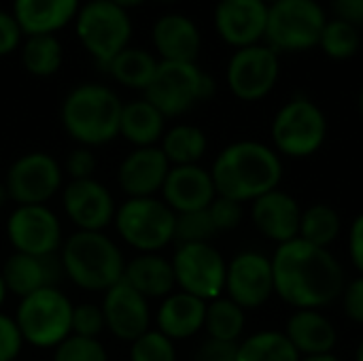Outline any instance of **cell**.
Here are the masks:
<instances>
[{"instance_id": "1", "label": "cell", "mask_w": 363, "mask_h": 361, "mask_svg": "<svg viewBox=\"0 0 363 361\" xmlns=\"http://www.w3.org/2000/svg\"><path fill=\"white\" fill-rule=\"evenodd\" d=\"M272 260L274 294L289 306L321 311L342 296L345 268L330 249L302 238L277 247Z\"/></svg>"}, {"instance_id": "2", "label": "cell", "mask_w": 363, "mask_h": 361, "mask_svg": "<svg viewBox=\"0 0 363 361\" xmlns=\"http://www.w3.org/2000/svg\"><path fill=\"white\" fill-rule=\"evenodd\" d=\"M217 196L251 204L264 194L279 189L283 181L281 155L259 140H236L219 151L211 166Z\"/></svg>"}, {"instance_id": "3", "label": "cell", "mask_w": 363, "mask_h": 361, "mask_svg": "<svg viewBox=\"0 0 363 361\" xmlns=\"http://www.w3.org/2000/svg\"><path fill=\"white\" fill-rule=\"evenodd\" d=\"M66 279L89 294H104L123 279L125 255L104 232L74 230L57 253Z\"/></svg>"}, {"instance_id": "4", "label": "cell", "mask_w": 363, "mask_h": 361, "mask_svg": "<svg viewBox=\"0 0 363 361\" xmlns=\"http://www.w3.org/2000/svg\"><path fill=\"white\" fill-rule=\"evenodd\" d=\"M123 102L100 83H83L68 91L62 102L60 119L66 134L81 147H102L119 136Z\"/></svg>"}, {"instance_id": "5", "label": "cell", "mask_w": 363, "mask_h": 361, "mask_svg": "<svg viewBox=\"0 0 363 361\" xmlns=\"http://www.w3.org/2000/svg\"><path fill=\"white\" fill-rule=\"evenodd\" d=\"M72 306L60 287H45L21 298L13 319L23 345L53 351L72 334Z\"/></svg>"}, {"instance_id": "6", "label": "cell", "mask_w": 363, "mask_h": 361, "mask_svg": "<svg viewBox=\"0 0 363 361\" xmlns=\"http://www.w3.org/2000/svg\"><path fill=\"white\" fill-rule=\"evenodd\" d=\"M119 240L136 253H162L174 243L177 213L160 198H125L113 219Z\"/></svg>"}, {"instance_id": "7", "label": "cell", "mask_w": 363, "mask_h": 361, "mask_svg": "<svg viewBox=\"0 0 363 361\" xmlns=\"http://www.w3.org/2000/svg\"><path fill=\"white\" fill-rule=\"evenodd\" d=\"M270 136L272 149L279 155L304 160L323 147L328 138V117L315 100L296 96L277 111Z\"/></svg>"}, {"instance_id": "8", "label": "cell", "mask_w": 363, "mask_h": 361, "mask_svg": "<svg viewBox=\"0 0 363 361\" xmlns=\"http://www.w3.org/2000/svg\"><path fill=\"white\" fill-rule=\"evenodd\" d=\"M328 13L319 0H277L268 6L264 43L281 53H304L319 45Z\"/></svg>"}, {"instance_id": "9", "label": "cell", "mask_w": 363, "mask_h": 361, "mask_svg": "<svg viewBox=\"0 0 363 361\" xmlns=\"http://www.w3.org/2000/svg\"><path fill=\"white\" fill-rule=\"evenodd\" d=\"M215 94V81L196 62H162L149 87L145 100H149L166 119L181 117L196 104L208 100Z\"/></svg>"}, {"instance_id": "10", "label": "cell", "mask_w": 363, "mask_h": 361, "mask_svg": "<svg viewBox=\"0 0 363 361\" xmlns=\"http://www.w3.org/2000/svg\"><path fill=\"white\" fill-rule=\"evenodd\" d=\"M77 36L87 53L106 68L108 62L128 47L132 21L125 9L108 0H89L77 13Z\"/></svg>"}, {"instance_id": "11", "label": "cell", "mask_w": 363, "mask_h": 361, "mask_svg": "<svg viewBox=\"0 0 363 361\" xmlns=\"http://www.w3.org/2000/svg\"><path fill=\"white\" fill-rule=\"evenodd\" d=\"M170 264L179 291L204 302L223 296L228 262L213 243H181L177 245Z\"/></svg>"}, {"instance_id": "12", "label": "cell", "mask_w": 363, "mask_h": 361, "mask_svg": "<svg viewBox=\"0 0 363 361\" xmlns=\"http://www.w3.org/2000/svg\"><path fill=\"white\" fill-rule=\"evenodd\" d=\"M2 183L9 191L11 204L15 206L49 204L57 194H62L64 168L53 155L45 151H30L13 160Z\"/></svg>"}, {"instance_id": "13", "label": "cell", "mask_w": 363, "mask_h": 361, "mask_svg": "<svg viewBox=\"0 0 363 361\" xmlns=\"http://www.w3.org/2000/svg\"><path fill=\"white\" fill-rule=\"evenodd\" d=\"M4 234L13 253L36 257L57 255L64 245L62 221L49 204L15 206L6 217Z\"/></svg>"}, {"instance_id": "14", "label": "cell", "mask_w": 363, "mask_h": 361, "mask_svg": "<svg viewBox=\"0 0 363 361\" xmlns=\"http://www.w3.org/2000/svg\"><path fill=\"white\" fill-rule=\"evenodd\" d=\"M281 79V55L266 43L234 49L225 81L230 91L242 102H259L272 94Z\"/></svg>"}, {"instance_id": "15", "label": "cell", "mask_w": 363, "mask_h": 361, "mask_svg": "<svg viewBox=\"0 0 363 361\" xmlns=\"http://www.w3.org/2000/svg\"><path fill=\"white\" fill-rule=\"evenodd\" d=\"M223 296L242 311L264 306L274 296L272 260L259 251H240L228 262Z\"/></svg>"}, {"instance_id": "16", "label": "cell", "mask_w": 363, "mask_h": 361, "mask_svg": "<svg viewBox=\"0 0 363 361\" xmlns=\"http://www.w3.org/2000/svg\"><path fill=\"white\" fill-rule=\"evenodd\" d=\"M62 209L79 232H104L113 226L117 202L113 191L94 179L68 181L62 187Z\"/></svg>"}, {"instance_id": "17", "label": "cell", "mask_w": 363, "mask_h": 361, "mask_svg": "<svg viewBox=\"0 0 363 361\" xmlns=\"http://www.w3.org/2000/svg\"><path fill=\"white\" fill-rule=\"evenodd\" d=\"M100 309L106 332L121 343H134L153 326L151 302L123 279L102 294Z\"/></svg>"}, {"instance_id": "18", "label": "cell", "mask_w": 363, "mask_h": 361, "mask_svg": "<svg viewBox=\"0 0 363 361\" xmlns=\"http://www.w3.org/2000/svg\"><path fill=\"white\" fill-rule=\"evenodd\" d=\"M268 6L264 0H217L213 13L215 30L234 49L259 45L266 36Z\"/></svg>"}, {"instance_id": "19", "label": "cell", "mask_w": 363, "mask_h": 361, "mask_svg": "<svg viewBox=\"0 0 363 361\" xmlns=\"http://www.w3.org/2000/svg\"><path fill=\"white\" fill-rule=\"evenodd\" d=\"M170 172V162L155 147L132 149L117 166V185L125 198H151L160 196L164 181Z\"/></svg>"}, {"instance_id": "20", "label": "cell", "mask_w": 363, "mask_h": 361, "mask_svg": "<svg viewBox=\"0 0 363 361\" xmlns=\"http://www.w3.org/2000/svg\"><path fill=\"white\" fill-rule=\"evenodd\" d=\"M160 198L177 213L204 211L217 198V189L211 177V170L191 164V166H170V172L164 181Z\"/></svg>"}, {"instance_id": "21", "label": "cell", "mask_w": 363, "mask_h": 361, "mask_svg": "<svg viewBox=\"0 0 363 361\" xmlns=\"http://www.w3.org/2000/svg\"><path fill=\"white\" fill-rule=\"evenodd\" d=\"M300 219V202L283 189H272L255 202H251V221L255 230L277 245L298 238Z\"/></svg>"}, {"instance_id": "22", "label": "cell", "mask_w": 363, "mask_h": 361, "mask_svg": "<svg viewBox=\"0 0 363 361\" xmlns=\"http://www.w3.org/2000/svg\"><path fill=\"white\" fill-rule=\"evenodd\" d=\"M0 274L4 279L6 291L21 300L38 289L57 287L60 274L64 272H62L57 255L36 257V255H26V253H11L4 260Z\"/></svg>"}, {"instance_id": "23", "label": "cell", "mask_w": 363, "mask_h": 361, "mask_svg": "<svg viewBox=\"0 0 363 361\" xmlns=\"http://www.w3.org/2000/svg\"><path fill=\"white\" fill-rule=\"evenodd\" d=\"M204 317L206 302L177 289L164 300H160V306L153 315V323L157 332L168 336L172 343H179L200 334L204 330Z\"/></svg>"}, {"instance_id": "24", "label": "cell", "mask_w": 363, "mask_h": 361, "mask_svg": "<svg viewBox=\"0 0 363 361\" xmlns=\"http://www.w3.org/2000/svg\"><path fill=\"white\" fill-rule=\"evenodd\" d=\"M153 45L162 62H196L202 49V34L187 15L168 13L153 26Z\"/></svg>"}, {"instance_id": "25", "label": "cell", "mask_w": 363, "mask_h": 361, "mask_svg": "<svg viewBox=\"0 0 363 361\" xmlns=\"http://www.w3.org/2000/svg\"><path fill=\"white\" fill-rule=\"evenodd\" d=\"M291 347L300 357H315L334 353L338 332L334 323L321 313L313 309H298L287 319L285 332Z\"/></svg>"}, {"instance_id": "26", "label": "cell", "mask_w": 363, "mask_h": 361, "mask_svg": "<svg viewBox=\"0 0 363 361\" xmlns=\"http://www.w3.org/2000/svg\"><path fill=\"white\" fill-rule=\"evenodd\" d=\"M123 281L149 302L164 300L166 296L177 291L170 257H164L162 253H136L132 260L125 262Z\"/></svg>"}, {"instance_id": "27", "label": "cell", "mask_w": 363, "mask_h": 361, "mask_svg": "<svg viewBox=\"0 0 363 361\" xmlns=\"http://www.w3.org/2000/svg\"><path fill=\"white\" fill-rule=\"evenodd\" d=\"M79 0H15L13 15L28 36L53 34L79 13Z\"/></svg>"}, {"instance_id": "28", "label": "cell", "mask_w": 363, "mask_h": 361, "mask_svg": "<svg viewBox=\"0 0 363 361\" xmlns=\"http://www.w3.org/2000/svg\"><path fill=\"white\" fill-rule=\"evenodd\" d=\"M166 132V117L145 98L125 102L119 119V136L136 147L160 145Z\"/></svg>"}, {"instance_id": "29", "label": "cell", "mask_w": 363, "mask_h": 361, "mask_svg": "<svg viewBox=\"0 0 363 361\" xmlns=\"http://www.w3.org/2000/svg\"><path fill=\"white\" fill-rule=\"evenodd\" d=\"M160 149L170 162V166H191L200 164L206 155L208 138L202 128L191 123H177L164 132L160 140Z\"/></svg>"}, {"instance_id": "30", "label": "cell", "mask_w": 363, "mask_h": 361, "mask_svg": "<svg viewBox=\"0 0 363 361\" xmlns=\"http://www.w3.org/2000/svg\"><path fill=\"white\" fill-rule=\"evenodd\" d=\"M157 64H160V60L153 53H149L145 49H136V47H125L121 53H117L108 62L106 70L117 83H121L130 89L145 91L157 72Z\"/></svg>"}, {"instance_id": "31", "label": "cell", "mask_w": 363, "mask_h": 361, "mask_svg": "<svg viewBox=\"0 0 363 361\" xmlns=\"http://www.w3.org/2000/svg\"><path fill=\"white\" fill-rule=\"evenodd\" d=\"M247 326V311H242L236 302L221 296L217 300L206 302L204 332L213 340L221 343H240Z\"/></svg>"}, {"instance_id": "32", "label": "cell", "mask_w": 363, "mask_h": 361, "mask_svg": "<svg viewBox=\"0 0 363 361\" xmlns=\"http://www.w3.org/2000/svg\"><path fill=\"white\" fill-rule=\"evenodd\" d=\"M287 336L277 330L255 332L238 343L236 361H300Z\"/></svg>"}, {"instance_id": "33", "label": "cell", "mask_w": 363, "mask_h": 361, "mask_svg": "<svg viewBox=\"0 0 363 361\" xmlns=\"http://www.w3.org/2000/svg\"><path fill=\"white\" fill-rule=\"evenodd\" d=\"M342 228L340 215L334 206L330 204H311L308 209H302V219H300V234L298 238L321 247L330 249L334 240L338 238Z\"/></svg>"}, {"instance_id": "34", "label": "cell", "mask_w": 363, "mask_h": 361, "mask_svg": "<svg viewBox=\"0 0 363 361\" xmlns=\"http://www.w3.org/2000/svg\"><path fill=\"white\" fill-rule=\"evenodd\" d=\"M64 60L62 45L53 34H36L28 36L21 47L23 68L34 77H51L60 70Z\"/></svg>"}, {"instance_id": "35", "label": "cell", "mask_w": 363, "mask_h": 361, "mask_svg": "<svg viewBox=\"0 0 363 361\" xmlns=\"http://www.w3.org/2000/svg\"><path fill=\"white\" fill-rule=\"evenodd\" d=\"M317 47L323 51L325 57H330L334 62H345V60H351L359 51L362 32L357 26H353L345 19L332 17L323 26Z\"/></svg>"}, {"instance_id": "36", "label": "cell", "mask_w": 363, "mask_h": 361, "mask_svg": "<svg viewBox=\"0 0 363 361\" xmlns=\"http://www.w3.org/2000/svg\"><path fill=\"white\" fill-rule=\"evenodd\" d=\"M128 357L130 361H177V343L151 328L134 343H130Z\"/></svg>"}, {"instance_id": "37", "label": "cell", "mask_w": 363, "mask_h": 361, "mask_svg": "<svg viewBox=\"0 0 363 361\" xmlns=\"http://www.w3.org/2000/svg\"><path fill=\"white\" fill-rule=\"evenodd\" d=\"M217 228L208 215V209L177 215L174 226V243H211L217 236Z\"/></svg>"}, {"instance_id": "38", "label": "cell", "mask_w": 363, "mask_h": 361, "mask_svg": "<svg viewBox=\"0 0 363 361\" xmlns=\"http://www.w3.org/2000/svg\"><path fill=\"white\" fill-rule=\"evenodd\" d=\"M51 361H108V353L100 338L68 336L53 349Z\"/></svg>"}, {"instance_id": "39", "label": "cell", "mask_w": 363, "mask_h": 361, "mask_svg": "<svg viewBox=\"0 0 363 361\" xmlns=\"http://www.w3.org/2000/svg\"><path fill=\"white\" fill-rule=\"evenodd\" d=\"M102 332H106V328H104V315L100 304L81 302L72 306V336L100 338Z\"/></svg>"}, {"instance_id": "40", "label": "cell", "mask_w": 363, "mask_h": 361, "mask_svg": "<svg viewBox=\"0 0 363 361\" xmlns=\"http://www.w3.org/2000/svg\"><path fill=\"white\" fill-rule=\"evenodd\" d=\"M208 215H211V219H213V223H215V228H217L219 234L221 232H232L245 219V204L234 202L230 198L217 196L213 200V204L208 206Z\"/></svg>"}, {"instance_id": "41", "label": "cell", "mask_w": 363, "mask_h": 361, "mask_svg": "<svg viewBox=\"0 0 363 361\" xmlns=\"http://www.w3.org/2000/svg\"><path fill=\"white\" fill-rule=\"evenodd\" d=\"M64 177H68V181H79V179H94L96 177V168H98V160L94 155V151L89 147H74L64 162Z\"/></svg>"}, {"instance_id": "42", "label": "cell", "mask_w": 363, "mask_h": 361, "mask_svg": "<svg viewBox=\"0 0 363 361\" xmlns=\"http://www.w3.org/2000/svg\"><path fill=\"white\" fill-rule=\"evenodd\" d=\"M23 338L11 315L0 311V361H15L21 355Z\"/></svg>"}, {"instance_id": "43", "label": "cell", "mask_w": 363, "mask_h": 361, "mask_svg": "<svg viewBox=\"0 0 363 361\" xmlns=\"http://www.w3.org/2000/svg\"><path fill=\"white\" fill-rule=\"evenodd\" d=\"M342 309H345V315L357 323L363 326V277H355L353 281H349L342 289Z\"/></svg>"}, {"instance_id": "44", "label": "cell", "mask_w": 363, "mask_h": 361, "mask_svg": "<svg viewBox=\"0 0 363 361\" xmlns=\"http://www.w3.org/2000/svg\"><path fill=\"white\" fill-rule=\"evenodd\" d=\"M21 28L13 13L0 11V55H9L17 49L21 40Z\"/></svg>"}, {"instance_id": "45", "label": "cell", "mask_w": 363, "mask_h": 361, "mask_svg": "<svg viewBox=\"0 0 363 361\" xmlns=\"http://www.w3.org/2000/svg\"><path fill=\"white\" fill-rule=\"evenodd\" d=\"M238 343H221L206 338V343L198 349L196 361H236Z\"/></svg>"}, {"instance_id": "46", "label": "cell", "mask_w": 363, "mask_h": 361, "mask_svg": "<svg viewBox=\"0 0 363 361\" xmlns=\"http://www.w3.org/2000/svg\"><path fill=\"white\" fill-rule=\"evenodd\" d=\"M349 257H351V264L355 266V270L363 277V213L357 215L349 228Z\"/></svg>"}, {"instance_id": "47", "label": "cell", "mask_w": 363, "mask_h": 361, "mask_svg": "<svg viewBox=\"0 0 363 361\" xmlns=\"http://www.w3.org/2000/svg\"><path fill=\"white\" fill-rule=\"evenodd\" d=\"M334 17L345 19L357 28L363 26V0H332Z\"/></svg>"}, {"instance_id": "48", "label": "cell", "mask_w": 363, "mask_h": 361, "mask_svg": "<svg viewBox=\"0 0 363 361\" xmlns=\"http://www.w3.org/2000/svg\"><path fill=\"white\" fill-rule=\"evenodd\" d=\"M108 2L117 4L119 9H132V6H138L143 0H108Z\"/></svg>"}, {"instance_id": "49", "label": "cell", "mask_w": 363, "mask_h": 361, "mask_svg": "<svg viewBox=\"0 0 363 361\" xmlns=\"http://www.w3.org/2000/svg\"><path fill=\"white\" fill-rule=\"evenodd\" d=\"M300 361H340L334 353H328V355H315V357H302Z\"/></svg>"}, {"instance_id": "50", "label": "cell", "mask_w": 363, "mask_h": 361, "mask_svg": "<svg viewBox=\"0 0 363 361\" xmlns=\"http://www.w3.org/2000/svg\"><path fill=\"white\" fill-rule=\"evenodd\" d=\"M9 202H11V198H9V191H6L4 183L0 181V209H2V206H6Z\"/></svg>"}, {"instance_id": "51", "label": "cell", "mask_w": 363, "mask_h": 361, "mask_svg": "<svg viewBox=\"0 0 363 361\" xmlns=\"http://www.w3.org/2000/svg\"><path fill=\"white\" fill-rule=\"evenodd\" d=\"M6 296H9V291H6L4 279H2V274H0V309H2V306H4V302H6Z\"/></svg>"}, {"instance_id": "52", "label": "cell", "mask_w": 363, "mask_h": 361, "mask_svg": "<svg viewBox=\"0 0 363 361\" xmlns=\"http://www.w3.org/2000/svg\"><path fill=\"white\" fill-rule=\"evenodd\" d=\"M357 111H359V117L363 121V87L359 89V96H357Z\"/></svg>"}, {"instance_id": "53", "label": "cell", "mask_w": 363, "mask_h": 361, "mask_svg": "<svg viewBox=\"0 0 363 361\" xmlns=\"http://www.w3.org/2000/svg\"><path fill=\"white\" fill-rule=\"evenodd\" d=\"M355 361H363V340L359 343L357 351H355Z\"/></svg>"}, {"instance_id": "54", "label": "cell", "mask_w": 363, "mask_h": 361, "mask_svg": "<svg viewBox=\"0 0 363 361\" xmlns=\"http://www.w3.org/2000/svg\"><path fill=\"white\" fill-rule=\"evenodd\" d=\"M264 2H268V4H272V2H277V0H264Z\"/></svg>"}, {"instance_id": "55", "label": "cell", "mask_w": 363, "mask_h": 361, "mask_svg": "<svg viewBox=\"0 0 363 361\" xmlns=\"http://www.w3.org/2000/svg\"><path fill=\"white\" fill-rule=\"evenodd\" d=\"M162 2H174V0H162Z\"/></svg>"}]
</instances>
